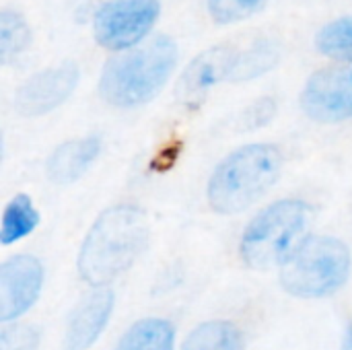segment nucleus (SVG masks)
<instances>
[{
    "instance_id": "1",
    "label": "nucleus",
    "mask_w": 352,
    "mask_h": 350,
    "mask_svg": "<svg viewBox=\"0 0 352 350\" xmlns=\"http://www.w3.org/2000/svg\"><path fill=\"white\" fill-rule=\"evenodd\" d=\"M148 243V221L142 208L118 204L99 215L78 254V274L95 289H107L132 268Z\"/></svg>"
},
{
    "instance_id": "2",
    "label": "nucleus",
    "mask_w": 352,
    "mask_h": 350,
    "mask_svg": "<svg viewBox=\"0 0 352 350\" xmlns=\"http://www.w3.org/2000/svg\"><path fill=\"white\" fill-rule=\"evenodd\" d=\"M177 64L173 39L161 35L144 45H136L113 56L101 74L99 93L116 107H136L148 103L165 87Z\"/></svg>"
},
{
    "instance_id": "3",
    "label": "nucleus",
    "mask_w": 352,
    "mask_h": 350,
    "mask_svg": "<svg viewBox=\"0 0 352 350\" xmlns=\"http://www.w3.org/2000/svg\"><path fill=\"white\" fill-rule=\"evenodd\" d=\"M283 155L274 144H245L227 155L208 179V202L219 215H237L256 204L276 184Z\"/></svg>"
},
{
    "instance_id": "4",
    "label": "nucleus",
    "mask_w": 352,
    "mask_h": 350,
    "mask_svg": "<svg viewBox=\"0 0 352 350\" xmlns=\"http://www.w3.org/2000/svg\"><path fill=\"white\" fill-rule=\"evenodd\" d=\"M309 215V206L295 198L272 202L260 210L245 227L239 243L243 264L254 270L283 266L305 239Z\"/></svg>"
},
{
    "instance_id": "5",
    "label": "nucleus",
    "mask_w": 352,
    "mask_h": 350,
    "mask_svg": "<svg viewBox=\"0 0 352 350\" xmlns=\"http://www.w3.org/2000/svg\"><path fill=\"white\" fill-rule=\"evenodd\" d=\"M351 274L346 243L328 235H311L280 266L283 289L297 299H322L340 291Z\"/></svg>"
},
{
    "instance_id": "6",
    "label": "nucleus",
    "mask_w": 352,
    "mask_h": 350,
    "mask_svg": "<svg viewBox=\"0 0 352 350\" xmlns=\"http://www.w3.org/2000/svg\"><path fill=\"white\" fill-rule=\"evenodd\" d=\"M159 10V0H107L95 14V39L113 52L132 50L148 35Z\"/></svg>"
},
{
    "instance_id": "7",
    "label": "nucleus",
    "mask_w": 352,
    "mask_h": 350,
    "mask_svg": "<svg viewBox=\"0 0 352 350\" xmlns=\"http://www.w3.org/2000/svg\"><path fill=\"white\" fill-rule=\"evenodd\" d=\"M303 111L320 124H338L352 118V64L318 70L301 95Z\"/></svg>"
},
{
    "instance_id": "8",
    "label": "nucleus",
    "mask_w": 352,
    "mask_h": 350,
    "mask_svg": "<svg viewBox=\"0 0 352 350\" xmlns=\"http://www.w3.org/2000/svg\"><path fill=\"white\" fill-rule=\"evenodd\" d=\"M43 285V266L33 256H12L0 266V322L8 324L29 311Z\"/></svg>"
},
{
    "instance_id": "9",
    "label": "nucleus",
    "mask_w": 352,
    "mask_h": 350,
    "mask_svg": "<svg viewBox=\"0 0 352 350\" xmlns=\"http://www.w3.org/2000/svg\"><path fill=\"white\" fill-rule=\"evenodd\" d=\"M78 83V68L72 62L47 68L31 76L16 93L14 105L27 118L43 116L62 105Z\"/></svg>"
},
{
    "instance_id": "10",
    "label": "nucleus",
    "mask_w": 352,
    "mask_h": 350,
    "mask_svg": "<svg viewBox=\"0 0 352 350\" xmlns=\"http://www.w3.org/2000/svg\"><path fill=\"white\" fill-rule=\"evenodd\" d=\"M237 60V52L231 47H214L190 62L177 83V97L188 103L196 105L202 97L221 80L231 78L233 66Z\"/></svg>"
},
{
    "instance_id": "11",
    "label": "nucleus",
    "mask_w": 352,
    "mask_h": 350,
    "mask_svg": "<svg viewBox=\"0 0 352 350\" xmlns=\"http://www.w3.org/2000/svg\"><path fill=\"white\" fill-rule=\"evenodd\" d=\"M113 303L116 299L109 289H95L85 299H80L78 305L72 309L66 326V336H64L66 350L91 349L103 334L111 318Z\"/></svg>"
},
{
    "instance_id": "12",
    "label": "nucleus",
    "mask_w": 352,
    "mask_h": 350,
    "mask_svg": "<svg viewBox=\"0 0 352 350\" xmlns=\"http://www.w3.org/2000/svg\"><path fill=\"white\" fill-rule=\"evenodd\" d=\"M101 153V140L97 136L74 138L60 144L47 159V177L56 186L74 184L95 163Z\"/></svg>"
},
{
    "instance_id": "13",
    "label": "nucleus",
    "mask_w": 352,
    "mask_h": 350,
    "mask_svg": "<svg viewBox=\"0 0 352 350\" xmlns=\"http://www.w3.org/2000/svg\"><path fill=\"white\" fill-rule=\"evenodd\" d=\"M175 328L163 318H144L130 326L116 350H173Z\"/></svg>"
},
{
    "instance_id": "14",
    "label": "nucleus",
    "mask_w": 352,
    "mask_h": 350,
    "mask_svg": "<svg viewBox=\"0 0 352 350\" xmlns=\"http://www.w3.org/2000/svg\"><path fill=\"white\" fill-rule=\"evenodd\" d=\"M182 350H245L241 330L225 320L204 322L184 340Z\"/></svg>"
},
{
    "instance_id": "15",
    "label": "nucleus",
    "mask_w": 352,
    "mask_h": 350,
    "mask_svg": "<svg viewBox=\"0 0 352 350\" xmlns=\"http://www.w3.org/2000/svg\"><path fill=\"white\" fill-rule=\"evenodd\" d=\"M39 225V212L27 194H16L4 208L0 225V243L10 245L21 241Z\"/></svg>"
},
{
    "instance_id": "16",
    "label": "nucleus",
    "mask_w": 352,
    "mask_h": 350,
    "mask_svg": "<svg viewBox=\"0 0 352 350\" xmlns=\"http://www.w3.org/2000/svg\"><path fill=\"white\" fill-rule=\"evenodd\" d=\"M318 50L342 64H352V14L328 23L318 33Z\"/></svg>"
},
{
    "instance_id": "17",
    "label": "nucleus",
    "mask_w": 352,
    "mask_h": 350,
    "mask_svg": "<svg viewBox=\"0 0 352 350\" xmlns=\"http://www.w3.org/2000/svg\"><path fill=\"white\" fill-rule=\"evenodd\" d=\"M29 43V27L25 19L12 10H4L0 14V58L2 62H10L16 58Z\"/></svg>"
},
{
    "instance_id": "18",
    "label": "nucleus",
    "mask_w": 352,
    "mask_h": 350,
    "mask_svg": "<svg viewBox=\"0 0 352 350\" xmlns=\"http://www.w3.org/2000/svg\"><path fill=\"white\" fill-rule=\"evenodd\" d=\"M278 60V52L274 45L270 43H258L254 45L250 52L245 54H237L235 66H233V74L231 80H248V78H256L262 72L270 70Z\"/></svg>"
},
{
    "instance_id": "19",
    "label": "nucleus",
    "mask_w": 352,
    "mask_h": 350,
    "mask_svg": "<svg viewBox=\"0 0 352 350\" xmlns=\"http://www.w3.org/2000/svg\"><path fill=\"white\" fill-rule=\"evenodd\" d=\"M266 4L268 0H208V10L217 23L227 25L254 17Z\"/></svg>"
},
{
    "instance_id": "20",
    "label": "nucleus",
    "mask_w": 352,
    "mask_h": 350,
    "mask_svg": "<svg viewBox=\"0 0 352 350\" xmlns=\"http://www.w3.org/2000/svg\"><path fill=\"white\" fill-rule=\"evenodd\" d=\"M39 332L31 326H6L0 332V350H37Z\"/></svg>"
},
{
    "instance_id": "21",
    "label": "nucleus",
    "mask_w": 352,
    "mask_h": 350,
    "mask_svg": "<svg viewBox=\"0 0 352 350\" xmlns=\"http://www.w3.org/2000/svg\"><path fill=\"white\" fill-rule=\"evenodd\" d=\"M274 101L272 99H260L256 105H252L245 113V128H260L268 124L274 116Z\"/></svg>"
},
{
    "instance_id": "22",
    "label": "nucleus",
    "mask_w": 352,
    "mask_h": 350,
    "mask_svg": "<svg viewBox=\"0 0 352 350\" xmlns=\"http://www.w3.org/2000/svg\"><path fill=\"white\" fill-rule=\"evenodd\" d=\"M342 350H352V324L344 336V344H342Z\"/></svg>"
}]
</instances>
